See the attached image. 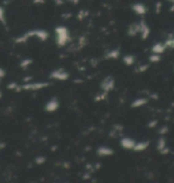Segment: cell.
<instances>
[{
  "label": "cell",
  "mask_w": 174,
  "mask_h": 183,
  "mask_svg": "<svg viewBox=\"0 0 174 183\" xmlns=\"http://www.w3.org/2000/svg\"><path fill=\"white\" fill-rule=\"evenodd\" d=\"M0 98H2V92L0 91Z\"/></svg>",
  "instance_id": "obj_22"
},
{
  "label": "cell",
  "mask_w": 174,
  "mask_h": 183,
  "mask_svg": "<svg viewBox=\"0 0 174 183\" xmlns=\"http://www.w3.org/2000/svg\"><path fill=\"white\" fill-rule=\"evenodd\" d=\"M149 68V66L144 64V65H142V66H140L138 69H139V71H140V72H144L145 70H147V68Z\"/></svg>",
  "instance_id": "obj_19"
},
{
  "label": "cell",
  "mask_w": 174,
  "mask_h": 183,
  "mask_svg": "<svg viewBox=\"0 0 174 183\" xmlns=\"http://www.w3.org/2000/svg\"><path fill=\"white\" fill-rule=\"evenodd\" d=\"M100 87L102 88L103 91H112L115 87V80L112 76H106L101 82Z\"/></svg>",
  "instance_id": "obj_2"
},
{
  "label": "cell",
  "mask_w": 174,
  "mask_h": 183,
  "mask_svg": "<svg viewBox=\"0 0 174 183\" xmlns=\"http://www.w3.org/2000/svg\"><path fill=\"white\" fill-rule=\"evenodd\" d=\"M123 62H124V64L127 65V66H130V65H132V64H134L135 62V58L133 56H125L123 57Z\"/></svg>",
  "instance_id": "obj_11"
},
{
  "label": "cell",
  "mask_w": 174,
  "mask_h": 183,
  "mask_svg": "<svg viewBox=\"0 0 174 183\" xmlns=\"http://www.w3.org/2000/svg\"><path fill=\"white\" fill-rule=\"evenodd\" d=\"M0 21L2 23L5 24V15H4V10L2 7H0Z\"/></svg>",
  "instance_id": "obj_15"
},
{
  "label": "cell",
  "mask_w": 174,
  "mask_h": 183,
  "mask_svg": "<svg viewBox=\"0 0 174 183\" xmlns=\"http://www.w3.org/2000/svg\"><path fill=\"white\" fill-rule=\"evenodd\" d=\"M50 77L51 79H55L57 80H67L69 77V74L67 71H65L64 69L59 68V69H55L54 71H52L50 75Z\"/></svg>",
  "instance_id": "obj_3"
},
{
  "label": "cell",
  "mask_w": 174,
  "mask_h": 183,
  "mask_svg": "<svg viewBox=\"0 0 174 183\" xmlns=\"http://www.w3.org/2000/svg\"><path fill=\"white\" fill-rule=\"evenodd\" d=\"M148 103V99L145 98H138L137 99H135L132 103H131V107L132 108H139L141 106L145 105Z\"/></svg>",
  "instance_id": "obj_9"
},
{
  "label": "cell",
  "mask_w": 174,
  "mask_h": 183,
  "mask_svg": "<svg viewBox=\"0 0 174 183\" xmlns=\"http://www.w3.org/2000/svg\"><path fill=\"white\" fill-rule=\"evenodd\" d=\"M6 75V72L4 70V68H0V79H3L4 76Z\"/></svg>",
  "instance_id": "obj_18"
},
{
  "label": "cell",
  "mask_w": 174,
  "mask_h": 183,
  "mask_svg": "<svg viewBox=\"0 0 174 183\" xmlns=\"http://www.w3.org/2000/svg\"><path fill=\"white\" fill-rule=\"evenodd\" d=\"M32 64V60L30 59V58H27V59L22 60L20 64V67L22 68H28L29 65H31Z\"/></svg>",
  "instance_id": "obj_12"
},
{
  "label": "cell",
  "mask_w": 174,
  "mask_h": 183,
  "mask_svg": "<svg viewBox=\"0 0 174 183\" xmlns=\"http://www.w3.org/2000/svg\"><path fill=\"white\" fill-rule=\"evenodd\" d=\"M159 60H160V57H159V56H156V55H153V56H151L149 57V61L152 62V63H156V62H158Z\"/></svg>",
  "instance_id": "obj_17"
},
{
  "label": "cell",
  "mask_w": 174,
  "mask_h": 183,
  "mask_svg": "<svg viewBox=\"0 0 174 183\" xmlns=\"http://www.w3.org/2000/svg\"><path fill=\"white\" fill-rule=\"evenodd\" d=\"M4 147H5V145L4 143H1L0 142V149H4Z\"/></svg>",
  "instance_id": "obj_20"
},
{
  "label": "cell",
  "mask_w": 174,
  "mask_h": 183,
  "mask_svg": "<svg viewBox=\"0 0 174 183\" xmlns=\"http://www.w3.org/2000/svg\"><path fill=\"white\" fill-rule=\"evenodd\" d=\"M96 154L99 157H108L114 154V151L109 147L107 146H100V147L96 150Z\"/></svg>",
  "instance_id": "obj_7"
},
{
  "label": "cell",
  "mask_w": 174,
  "mask_h": 183,
  "mask_svg": "<svg viewBox=\"0 0 174 183\" xmlns=\"http://www.w3.org/2000/svg\"><path fill=\"white\" fill-rule=\"evenodd\" d=\"M120 144V146H122L124 149H127V150H133V148L135 146V144L136 141L134 139L128 138V137H125L122 138L119 141Z\"/></svg>",
  "instance_id": "obj_6"
},
{
  "label": "cell",
  "mask_w": 174,
  "mask_h": 183,
  "mask_svg": "<svg viewBox=\"0 0 174 183\" xmlns=\"http://www.w3.org/2000/svg\"><path fill=\"white\" fill-rule=\"evenodd\" d=\"M107 91H103L102 94H99L95 98V101L96 102H97V101H102V100H104L106 99V97H107Z\"/></svg>",
  "instance_id": "obj_14"
},
{
  "label": "cell",
  "mask_w": 174,
  "mask_h": 183,
  "mask_svg": "<svg viewBox=\"0 0 174 183\" xmlns=\"http://www.w3.org/2000/svg\"><path fill=\"white\" fill-rule=\"evenodd\" d=\"M50 84L48 82H27L21 86V90L24 91H37V90H41L44 88L49 87Z\"/></svg>",
  "instance_id": "obj_1"
},
{
  "label": "cell",
  "mask_w": 174,
  "mask_h": 183,
  "mask_svg": "<svg viewBox=\"0 0 174 183\" xmlns=\"http://www.w3.org/2000/svg\"><path fill=\"white\" fill-rule=\"evenodd\" d=\"M60 106L59 100L57 98H52L51 99H50L47 103H45L44 106V110L47 112H55V111L58 110V108Z\"/></svg>",
  "instance_id": "obj_4"
},
{
  "label": "cell",
  "mask_w": 174,
  "mask_h": 183,
  "mask_svg": "<svg viewBox=\"0 0 174 183\" xmlns=\"http://www.w3.org/2000/svg\"><path fill=\"white\" fill-rule=\"evenodd\" d=\"M56 32L58 33V37H57V44L60 46H63L64 45L66 44L67 40V30L65 28H59L56 29Z\"/></svg>",
  "instance_id": "obj_5"
},
{
  "label": "cell",
  "mask_w": 174,
  "mask_h": 183,
  "mask_svg": "<svg viewBox=\"0 0 174 183\" xmlns=\"http://www.w3.org/2000/svg\"><path fill=\"white\" fill-rule=\"evenodd\" d=\"M135 10H136V11L138 12L140 14H142V13H144V9L142 7V5H136L135 6Z\"/></svg>",
  "instance_id": "obj_16"
},
{
  "label": "cell",
  "mask_w": 174,
  "mask_h": 183,
  "mask_svg": "<svg viewBox=\"0 0 174 183\" xmlns=\"http://www.w3.org/2000/svg\"><path fill=\"white\" fill-rule=\"evenodd\" d=\"M149 145V141H142V142H138V143L135 144V146L133 148L134 151H143L146 150L148 146Z\"/></svg>",
  "instance_id": "obj_8"
},
{
  "label": "cell",
  "mask_w": 174,
  "mask_h": 183,
  "mask_svg": "<svg viewBox=\"0 0 174 183\" xmlns=\"http://www.w3.org/2000/svg\"><path fill=\"white\" fill-rule=\"evenodd\" d=\"M119 56V52L118 50H112L106 55V57L108 59H116Z\"/></svg>",
  "instance_id": "obj_10"
},
{
  "label": "cell",
  "mask_w": 174,
  "mask_h": 183,
  "mask_svg": "<svg viewBox=\"0 0 174 183\" xmlns=\"http://www.w3.org/2000/svg\"><path fill=\"white\" fill-rule=\"evenodd\" d=\"M45 161H46V158L44 157H42V156L37 157L35 158V163L38 165H42V164L45 163Z\"/></svg>",
  "instance_id": "obj_13"
},
{
  "label": "cell",
  "mask_w": 174,
  "mask_h": 183,
  "mask_svg": "<svg viewBox=\"0 0 174 183\" xmlns=\"http://www.w3.org/2000/svg\"><path fill=\"white\" fill-rule=\"evenodd\" d=\"M154 123H155V122H154V123H153L152 124H154ZM153 126H154V125H150V124L149 125V127H153Z\"/></svg>",
  "instance_id": "obj_21"
}]
</instances>
